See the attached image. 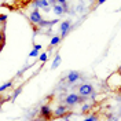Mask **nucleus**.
Wrapping results in <instances>:
<instances>
[{
    "label": "nucleus",
    "instance_id": "nucleus-1",
    "mask_svg": "<svg viewBox=\"0 0 121 121\" xmlns=\"http://www.w3.org/2000/svg\"><path fill=\"white\" fill-rule=\"evenodd\" d=\"M88 96H80V95H77V94H70L68 95L66 98H65V103L68 106H73L76 103H80V102H84V100H87Z\"/></svg>",
    "mask_w": 121,
    "mask_h": 121
},
{
    "label": "nucleus",
    "instance_id": "nucleus-2",
    "mask_svg": "<svg viewBox=\"0 0 121 121\" xmlns=\"http://www.w3.org/2000/svg\"><path fill=\"white\" fill-rule=\"evenodd\" d=\"M92 85L91 84H83V85H80V88H78V95L80 96H90L91 94H92Z\"/></svg>",
    "mask_w": 121,
    "mask_h": 121
},
{
    "label": "nucleus",
    "instance_id": "nucleus-3",
    "mask_svg": "<svg viewBox=\"0 0 121 121\" xmlns=\"http://www.w3.org/2000/svg\"><path fill=\"white\" fill-rule=\"evenodd\" d=\"M29 19H30V22L32 23H35V25H37L41 19H43V17L40 15V13H39V10L37 8H35L32 13H30V15H29Z\"/></svg>",
    "mask_w": 121,
    "mask_h": 121
},
{
    "label": "nucleus",
    "instance_id": "nucleus-4",
    "mask_svg": "<svg viewBox=\"0 0 121 121\" xmlns=\"http://www.w3.org/2000/svg\"><path fill=\"white\" fill-rule=\"evenodd\" d=\"M69 29H70V22H69V21L62 22V25H60V39H63V37L68 36Z\"/></svg>",
    "mask_w": 121,
    "mask_h": 121
},
{
    "label": "nucleus",
    "instance_id": "nucleus-5",
    "mask_svg": "<svg viewBox=\"0 0 121 121\" xmlns=\"http://www.w3.org/2000/svg\"><path fill=\"white\" fill-rule=\"evenodd\" d=\"M80 78V73L78 72H70L68 74V84H73Z\"/></svg>",
    "mask_w": 121,
    "mask_h": 121
},
{
    "label": "nucleus",
    "instance_id": "nucleus-6",
    "mask_svg": "<svg viewBox=\"0 0 121 121\" xmlns=\"http://www.w3.org/2000/svg\"><path fill=\"white\" fill-rule=\"evenodd\" d=\"M68 109H69V106H58L55 109V112H54V116L55 117H62L63 114L68 112Z\"/></svg>",
    "mask_w": 121,
    "mask_h": 121
},
{
    "label": "nucleus",
    "instance_id": "nucleus-7",
    "mask_svg": "<svg viewBox=\"0 0 121 121\" xmlns=\"http://www.w3.org/2000/svg\"><path fill=\"white\" fill-rule=\"evenodd\" d=\"M48 0H35V8H45L48 10Z\"/></svg>",
    "mask_w": 121,
    "mask_h": 121
},
{
    "label": "nucleus",
    "instance_id": "nucleus-8",
    "mask_svg": "<svg viewBox=\"0 0 121 121\" xmlns=\"http://www.w3.org/2000/svg\"><path fill=\"white\" fill-rule=\"evenodd\" d=\"M51 114H52V113H51V109H50L47 105H44L43 107H41V116H43L44 118H50V117H51Z\"/></svg>",
    "mask_w": 121,
    "mask_h": 121
},
{
    "label": "nucleus",
    "instance_id": "nucleus-9",
    "mask_svg": "<svg viewBox=\"0 0 121 121\" xmlns=\"http://www.w3.org/2000/svg\"><path fill=\"white\" fill-rule=\"evenodd\" d=\"M59 65H60V56H59V54H56V56H55V59H54V62H52L51 69H56Z\"/></svg>",
    "mask_w": 121,
    "mask_h": 121
},
{
    "label": "nucleus",
    "instance_id": "nucleus-10",
    "mask_svg": "<svg viewBox=\"0 0 121 121\" xmlns=\"http://www.w3.org/2000/svg\"><path fill=\"white\" fill-rule=\"evenodd\" d=\"M59 43H60V37H59V36H54V37L51 39V41H50V45L54 47V45L59 44Z\"/></svg>",
    "mask_w": 121,
    "mask_h": 121
},
{
    "label": "nucleus",
    "instance_id": "nucleus-11",
    "mask_svg": "<svg viewBox=\"0 0 121 121\" xmlns=\"http://www.w3.org/2000/svg\"><path fill=\"white\" fill-rule=\"evenodd\" d=\"M52 10H54V13H55L56 15H62L63 14V8H62V6H54Z\"/></svg>",
    "mask_w": 121,
    "mask_h": 121
},
{
    "label": "nucleus",
    "instance_id": "nucleus-12",
    "mask_svg": "<svg viewBox=\"0 0 121 121\" xmlns=\"http://www.w3.org/2000/svg\"><path fill=\"white\" fill-rule=\"evenodd\" d=\"M11 85H13V81H8V83L3 84V85H0V92H3V91H6L7 88H10Z\"/></svg>",
    "mask_w": 121,
    "mask_h": 121
},
{
    "label": "nucleus",
    "instance_id": "nucleus-13",
    "mask_svg": "<svg viewBox=\"0 0 121 121\" xmlns=\"http://www.w3.org/2000/svg\"><path fill=\"white\" fill-rule=\"evenodd\" d=\"M21 91H22V87H19V88H18V90H15V92H14V95H13V100H15V99H17V96H18V95H19V94H21Z\"/></svg>",
    "mask_w": 121,
    "mask_h": 121
},
{
    "label": "nucleus",
    "instance_id": "nucleus-14",
    "mask_svg": "<svg viewBox=\"0 0 121 121\" xmlns=\"http://www.w3.org/2000/svg\"><path fill=\"white\" fill-rule=\"evenodd\" d=\"M39 59L41 60V62H47V59H48V55L47 54H41V55H39Z\"/></svg>",
    "mask_w": 121,
    "mask_h": 121
},
{
    "label": "nucleus",
    "instance_id": "nucleus-15",
    "mask_svg": "<svg viewBox=\"0 0 121 121\" xmlns=\"http://www.w3.org/2000/svg\"><path fill=\"white\" fill-rule=\"evenodd\" d=\"M90 109H91V105H88V103H85V105H84L83 107H81V112H83V113H87V112H88Z\"/></svg>",
    "mask_w": 121,
    "mask_h": 121
},
{
    "label": "nucleus",
    "instance_id": "nucleus-16",
    "mask_svg": "<svg viewBox=\"0 0 121 121\" xmlns=\"http://www.w3.org/2000/svg\"><path fill=\"white\" fill-rule=\"evenodd\" d=\"M7 21V15L6 14H0V23H4Z\"/></svg>",
    "mask_w": 121,
    "mask_h": 121
},
{
    "label": "nucleus",
    "instance_id": "nucleus-17",
    "mask_svg": "<svg viewBox=\"0 0 121 121\" xmlns=\"http://www.w3.org/2000/svg\"><path fill=\"white\" fill-rule=\"evenodd\" d=\"M48 3H51V4H55V3H60V4H63V3H66V0H50Z\"/></svg>",
    "mask_w": 121,
    "mask_h": 121
},
{
    "label": "nucleus",
    "instance_id": "nucleus-18",
    "mask_svg": "<svg viewBox=\"0 0 121 121\" xmlns=\"http://www.w3.org/2000/svg\"><path fill=\"white\" fill-rule=\"evenodd\" d=\"M29 56H39V51L37 50H32L29 52Z\"/></svg>",
    "mask_w": 121,
    "mask_h": 121
},
{
    "label": "nucleus",
    "instance_id": "nucleus-19",
    "mask_svg": "<svg viewBox=\"0 0 121 121\" xmlns=\"http://www.w3.org/2000/svg\"><path fill=\"white\" fill-rule=\"evenodd\" d=\"M96 120H98L96 116H91V117H88V118H85L84 121H96Z\"/></svg>",
    "mask_w": 121,
    "mask_h": 121
},
{
    "label": "nucleus",
    "instance_id": "nucleus-20",
    "mask_svg": "<svg viewBox=\"0 0 121 121\" xmlns=\"http://www.w3.org/2000/svg\"><path fill=\"white\" fill-rule=\"evenodd\" d=\"M35 50H37V51H39V50H41V45H40V44H36V45H35Z\"/></svg>",
    "mask_w": 121,
    "mask_h": 121
},
{
    "label": "nucleus",
    "instance_id": "nucleus-21",
    "mask_svg": "<svg viewBox=\"0 0 121 121\" xmlns=\"http://www.w3.org/2000/svg\"><path fill=\"white\" fill-rule=\"evenodd\" d=\"M105 1H107V0H98V4H103Z\"/></svg>",
    "mask_w": 121,
    "mask_h": 121
},
{
    "label": "nucleus",
    "instance_id": "nucleus-22",
    "mask_svg": "<svg viewBox=\"0 0 121 121\" xmlns=\"http://www.w3.org/2000/svg\"><path fill=\"white\" fill-rule=\"evenodd\" d=\"M0 29H1V25H0Z\"/></svg>",
    "mask_w": 121,
    "mask_h": 121
}]
</instances>
